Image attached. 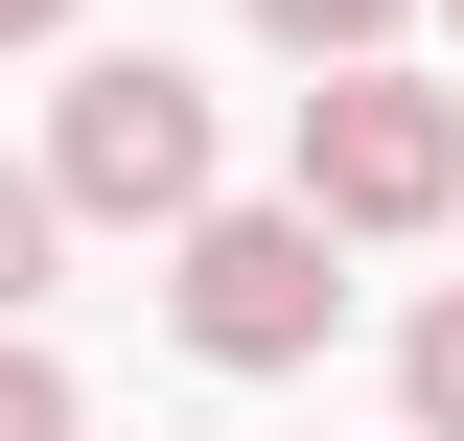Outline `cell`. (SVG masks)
Here are the masks:
<instances>
[{
  "label": "cell",
  "mask_w": 464,
  "mask_h": 441,
  "mask_svg": "<svg viewBox=\"0 0 464 441\" xmlns=\"http://www.w3.org/2000/svg\"><path fill=\"white\" fill-rule=\"evenodd\" d=\"M47 210H70V232H163V256H186V232H209V93H186L163 47H93V70L47 93Z\"/></svg>",
  "instance_id": "6da1fadb"
},
{
  "label": "cell",
  "mask_w": 464,
  "mask_h": 441,
  "mask_svg": "<svg viewBox=\"0 0 464 441\" xmlns=\"http://www.w3.org/2000/svg\"><path fill=\"white\" fill-rule=\"evenodd\" d=\"M302 232H325V256L464 232V93L441 70H325V93H302Z\"/></svg>",
  "instance_id": "7a4b0ae2"
},
{
  "label": "cell",
  "mask_w": 464,
  "mask_h": 441,
  "mask_svg": "<svg viewBox=\"0 0 464 441\" xmlns=\"http://www.w3.org/2000/svg\"><path fill=\"white\" fill-rule=\"evenodd\" d=\"M325 302H348V256L302 232V186H279V210H209V232L163 256V326L209 348V372H302V348H325Z\"/></svg>",
  "instance_id": "3957f363"
},
{
  "label": "cell",
  "mask_w": 464,
  "mask_h": 441,
  "mask_svg": "<svg viewBox=\"0 0 464 441\" xmlns=\"http://www.w3.org/2000/svg\"><path fill=\"white\" fill-rule=\"evenodd\" d=\"M395 418H418V441H464V279L395 326Z\"/></svg>",
  "instance_id": "277c9868"
},
{
  "label": "cell",
  "mask_w": 464,
  "mask_h": 441,
  "mask_svg": "<svg viewBox=\"0 0 464 441\" xmlns=\"http://www.w3.org/2000/svg\"><path fill=\"white\" fill-rule=\"evenodd\" d=\"M256 24H279L302 70H395V24H418V0H256Z\"/></svg>",
  "instance_id": "5b68a950"
},
{
  "label": "cell",
  "mask_w": 464,
  "mask_h": 441,
  "mask_svg": "<svg viewBox=\"0 0 464 441\" xmlns=\"http://www.w3.org/2000/svg\"><path fill=\"white\" fill-rule=\"evenodd\" d=\"M47 256H70V210H47V163H0V326L47 302Z\"/></svg>",
  "instance_id": "8992f818"
},
{
  "label": "cell",
  "mask_w": 464,
  "mask_h": 441,
  "mask_svg": "<svg viewBox=\"0 0 464 441\" xmlns=\"http://www.w3.org/2000/svg\"><path fill=\"white\" fill-rule=\"evenodd\" d=\"M0 441H93V395H70V372H47L24 326H0Z\"/></svg>",
  "instance_id": "52a82bcc"
},
{
  "label": "cell",
  "mask_w": 464,
  "mask_h": 441,
  "mask_svg": "<svg viewBox=\"0 0 464 441\" xmlns=\"http://www.w3.org/2000/svg\"><path fill=\"white\" fill-rule=\"evenodd\" d=\"M47 24H70V0H0V47H47Z\"/></svg>",
  "instance_id": "ba28073f"
},
{
  "label": "cell",
  "mask_w": 464,
  "mask_h": 441,
  "mask_svg": "<svg viewBox=\"0 0 464 441\" xmlns=\"http://www.w3.org/2000/svg\"><path fill=\"white\" fill-rule=\"evenodd\" d=\"M441 24H464V0H441Z\"/></svg>",
  "instance_id": "9c48e42d"
}]
</instances>
